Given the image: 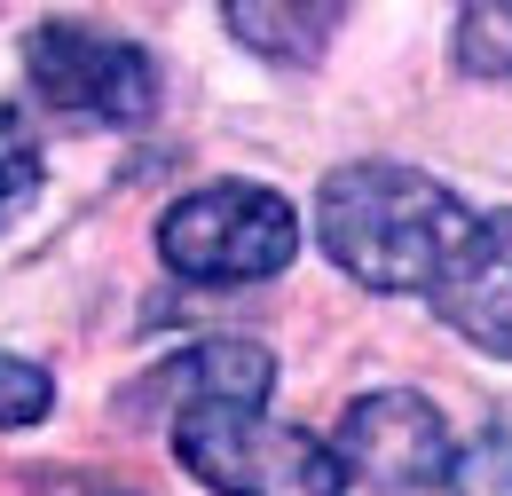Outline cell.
<instances>
[{"instance_id":"4","label":"cell","mask_w":512,"mask_h":496,"mask_svg":"<svg viewBox=\"0 0 512 496\" xmlns=\"http://www.w3.org/2000/svg\"><path fill=\"white\" fill-rule=\"evenodd\" d=\"M24 79L56 119L79 126H142L158 111V56L127 32L71 24V16L24 32Z\"/></svg>"},{"instance_id":"3","label":"cell","mask_w":512,"mask_h":496,"mask_svg":"<svg viewBox=\"0 0 512 496\" xmlns=\"http://www.w3.org/2000/svg\"><path fill=\"white\" fill-rule=\"evenodd\" d=\"M174 457L213 496H339L347 489V465H339L331 441L300 434L268 410H237V402L174 418Z\"/></svg>"},{"instance_id":"7","label":"cell","mask_w":512,"mask_h":496,"mask_svg":"<svg viewBox=\"0 0 512 496\" xmlns=\"http://www.w3.org/2000/svg\"><path fill=\"white\" fill-rule=\"evenodd\" d=\"M434 315H442L465 347L512 363V213H489V221H481V237L465 252V268L442 284Z\"/></svg>"},{"instance_id":"12","label":"cell","mask_w":512,"mask_h":496,"mask_svg":"<svg viewBox=\"0 0 512 496\" xmlns=\"http://www.w3.org/2000/svg\"><path fill=\"white\" fill-rule=\"evenodd\" d=\"M95 496H134V489H95Z\"/></svg>"},{"instance_id":"8","label":"cell","mask_w":512,"mask_h":496,"mask_svg":"<svg viewBox=\"0 0 512 496\" xmlns=\"http://www.w3.org/2000/svg\"><path fill=\"white\" fill-rule=\"evenodd\" d=\"M221 24H229V40H245L253 56L268 63H323V48L347 32V8H331V0H316V8H268V0H229L221 8Z\"/></svg>"},{"instance_id":"2","label":"cell","mask_w":512,"mask_h":496,"mask_svg":"<svg viewBox=\"0 0 512 496\" xmlns=\"http://www.w3.org/2000/svg\"><path fill=\"white\" fill-rule=\"evenodd\" d=\"M300 252V213L268 182H205L158 213V260L182 284H268Z\"/></svg>"},{"instance_id":"9","label":"cell","mask_w":512,"mask_h":496,"mask_svg":"<svg viewBox=\"0 0 512 496\" xmlns=\"http://www.w3.org/2000/svg\"><path fill=\"white\" fill-rule=\"evenodd\" d=\"M449 56H457V71H473V79H512V0H473V8H457Z\"/></svg>"},{"instance_id":"1","label":"cell","mask_w":512,"mask_h":496,"mask_svg":"<svg viewBox=\"0 0 512 496\" xmlns=\"http://www.w3.org/2000/svg\"><path fill=\"white\" fill-rule=\"evenodd\" d=\"M481 237L473 205L449 182L394 166V158H355L331 166L316 189V245L339 276H355L363 292H426L442 300V284L465 268V252Z\"/></svg>"},{"instance_id":"10","label":"cell","mask_w":512,"mask_h":496,"mask_svg":"<svg viewBox=\"0 0 512 496\" xmlns=\"http://www.w3.org/2000/svg\"><path fill=\"white\" fill-rule=\"evenodd\" d=\"M40 197V142H32V126L16 103H0V229L24 213Z\"/></svg>"},{"instance_id":"6","label":"cell","mask_w":512,"mask_h":496,"mask_svg":"<svg viewBox=\"0 0 512 496\" xmlns=\"http://www.w3.org/2000/svg\"><path fill=\"white\" fill-rule=\"evenodd\" d=\"M268 386H276V355H268L260 339H205V347L166 355V363H158V371H150V378L127 394V410L158 402V410H166V426H174V418L213 410V402L260 410V402H268Z\"/></svg>"},{"instance_id":"5","label":"cell","mask_w":512,"mask_h":496,"mask_svg":"<svg viewBox=\"0 0 512 496\" xmlns=\"http://www.w3.org/2000/svg\"><path fill=\"white\" fill-rule=\"evenodd\" d=\"M331 449L355 481L371 489H442L457 473V441H449L442 410L410 386H371L339 410L331 426Z\"/></svg>"},{"instance_id":"11","label":"cell","mask_w":512,"mask_h":496,"mask_svg":"<svg viewBox=\"0 0 512 496\" xmlns=\"http://www.w3.org/2000/svg\"><path fill=\"white\" fill-rule=\"evenodd\" d=\"M48 410H56V378H48V363L0 355V426H40Z\"/></svg>"}]
</instances>
